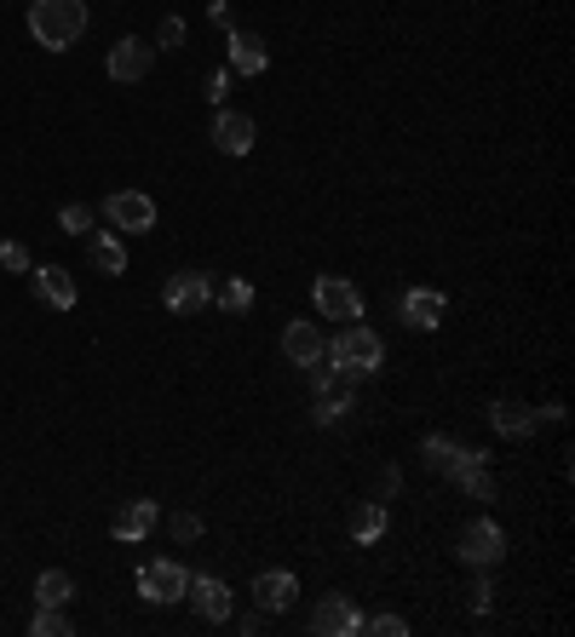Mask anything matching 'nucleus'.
<instances>
[{
    "mask_svg": "<svg viewBox=\"0 0 575 637\" xmlns=\"http://www.w3.org/2000/svg\"><path fill=\"white\" fill-rule=\"evenodd\" d=\"M87 23H92L87 0H30V35L46 53H69L87 35Z\"/></svg>",
    "mask_w": 575,
    "mask_h": 637,
    "instance_id": "f257e3e1",
    "label": "nucleus"
},
{
    "mask_svg": "<svg viewBox=\"0 0 575 637\" xmlns=\"http://www.w3.org/2000/svg\"><path fill=\"white\" fill-rule=\"evenodd\" d=\"M322 356H329L345 379H363V373H374V368L386 362V345H380V334H374L368 322H345L340 334L322 345Z\"/></svg>",
    "mask_w": 575,
    "mask_h": 637,
    "instance_id": "f03ea898",
    "label": "nucleus"
},
{
    "mask_svg": "<svg viewBox=\"0 0 575 637\" xmlns=\"http://www.w3.org/2000/svg\"><path fill=\"white\" fill-rule=\"evenodd\" d=\"M455 557L466 569H501V557H507V534L495 517H472L461 528V540H455Z\"/></svg>",
    "mask_w": 575,
    "mask_h": 637,
    "instance_id": "7ed1b4c3",
    "label": "nucleus"
},
{
    "mask_svg": "<svg viewBox=\"0 0 575 637\" xmlns=\"http://www.w3.org/2000/svg\"><path fill=\"white\" fill-rule=\"evenodd\" d=\"M185 592H190V569L173 563V557H150L139 569V597L144 603H185Z\"/></svg>",
    "mask_w": 575,
    "mask_h": 637,
    "instance_id": "20e7f679",
    "label": "nucleus"
},
{
    "mask_svg": "<svg viewBox=\"0 0 575 637\" xmlns=\"http://www.w3.org/2000/svg\"><path fill=\"white\" fill-rule=\"evenodd\" d=\"M162 304L173 316H202L208 304H213V276L202 270H173L167 282H162Z\"/></svg>",
    "mask_w": 575,
    "mask_h": 637,
    "instance_id": "39448f33",
    "label": "nucleus"
},
{
    "mask_svg": "<svg viewBox=\"0 0 575 637\" xmlns=\"http://www.w3.org/2000/svg\"><path fill=\"white\" fill-rule=\"evenodd\" d=\"M311 299H317L322 322H363V293H357V282H345V276H317Z\"/></svg>",
    "mask_w": 575,
    "mask_h": 637,
    "instance_id": "423d86ee",
    "label": "nucleus"
},
{
    "mask_svg": "<svg viewBox=\"0 0 575 637\" xmlns=\"http://www.w3.org/2000/svg\"><path fill=\"white\" fill-rule=\"evenodd\" d=\"M104 219L115 224V231H128V236H144V231H156V201H150L144 190H110L104 195Z\"/></svg>",
    "mask_w": 575,
    "mask_h": 637,
    "instance_id": "0eeeda50",
    "label": "nucleus"
},
{
    "mask_svg": "<svg viewBox=\"0 0 575 637\" xmlns=\"http://www.w3.org/2000/svg\"><path fill=\"white\" fill-rule=\"evenodd\" d=\"M311 632L317 637H357L363 632V608L345 597V592H329V597L311 608Z\"/></svg>",
    "mask_w": 575,
    "mask_h": 637,
    "instance_id": "6e6552de",
    "label": "nucleus"
},
{
    "mask_svg": "<svg viewBox=\"0 0 575 637\" xmlns=\"http://www.w3.org/2000/svg\"><path fill=\"white\" fill-rule=\"evenodd\" d=\"M208 138H213L219 156H247L254 138H259V126H254V115H242V110H213Z\"/></svg>",
    "mask_w": 575,
    "mask_h": 637,
    "instance_id": "1a4fd4ad",
    "label": "nucleus"
},
{
    "mask_svg": "<svg viewBox=\"0 0 575 637\" xmlns=\"http://www.w3.org/2000/svg\"><path fill=\"white\" fill-rule=\"evenodd\" d=\"M397 316H403L409 327H420V334H432V327L449 322V293H438V288H409V293H397Z\"/></svg>",
    "mask_w": 575,
    "mask_h": 637,
    "instance_id": "9d476101",
    "label": "nucleus"
},
{
    "mask_svg": "<svg viewBox=\"0 0 575 637\" xmlns=\"http://www.w3.org/2000/svg\"><path fill=\"white\" fill-rule=\"evenodd\" d=\"M150 64H156V46L150 41H139V35H121L115 46H110V81H121V87H133V81H144L150 75Z\"/></svg>",
    "mask_w": 575,
    "mask_h": 637,
    "instance_id": "9b49d317",
    "label": "nucleus"
},
{
    "mask_svg": "<svg viewBox=\"0 0 575 637\" xmlns=\"http://www.w3.org/2000/svg\"><path fill=\"white\" fill-rule=\"evenodd\" d=\"M185 597L196 603V615L213 621V626H224V621H231V608H236L231 585H224L219 574H190V592H185Z\"/></svg>",
    "mask_w": 575,
    "mask_h": 637,
    "instance_id": "f8f14e48",
    "label": "nucleus"
},
{
    "mask_svg": "<svg viewBox=\"0 0 575 637\" xmlns=\"http://www.w3.org/2000/svg\"><path fill=\"white\" fill-rule=\"evenodd\" d=\"M299 597V580L288 569H259L254 574V608H265V615H288Z\"/></svg>",
    "mask_w": 575,
    "mask_h": 637,
    "instance_id": "ddd939ff",
    "label": "nucleus"
},
{
    "mask_svg": "<svg viewBox=\"0 0 575 637\" xmlns=\"http://www.w3.org/2000/svg\"><path fill=\"white\" fill-rule=\"evenodd\" d=\"M489 425H495V437L523 443L541 420H535V407H530V402H518V396H495V402H489Z\"/></svg>",
    "mask_w": 575,
    "mask_h": 637,
    "instance_id": "4468645a",
    "label": "nucleus"
},
{
    "mask_svg": "<svg viewBox=\"0 0 575 637\" xmlns=\"http://www.w3.org/2000/svg\"><path fill=\"white\" fill-rule=\"evenodd\" d=\"M156 523H162V505H156V500H128V505L115 512L110 534L133 546V540H150V534H156Z\"/></svg>",
    "mask_w": 575,
    "mask_h": 637,
    "instance_id": "2eb2a0df",
    "label": "nucleus"
},
{
    "mask_svg": "<svg viewBox=\"0 0 575 637\" xmlns=\"http://www.w3.org/2000/svg\"><path fill=\"white\" fill-rule=\"evenodd\" d=\"M224 53H231V75H265V64H270V46L254 35V30H231V41H224Z\"/></svg>",
    "mask_w": 575,
    "mask_h": 637,
    "instance_id": "dca6fc26",
    "label": "nucleus"
},
{
    "mask_svg": "<svg viewBox=\"0 0 575 637\" xmlns=\"http://www.w3.org/2000/svg\"><path fill=\"white\" fill-rule=\"evenodd\" d=\"M322 345H329V339H322V327H317V322H306V316L283 327V356H288L294 368L317 362V356H322Z\"/></svg>",
    "mask_w": 575,
    "mask_h": 637,
    "instance_id": "f3484780",
    "label": "nucleus"
},
{
    "mask_svg": "<svg viewBox=\"0 0 575 637\" xmlns=\"http://www.w3.org/2000/svg\"><path fill=\"white\" fill-rule=\"evenodd\" d=\"M30 276H35V293L53 304V311H75V299H81V293H75V276H69L64 265H41V270H30Z\"/></svg>",
    "mask_w": 575,
    "mask_h": 637,
    "instance_id": "a211bd4d",
    "label": "nucleus"
},
{
    "mask_svg": "<svg viewBox=\"0 0 575 637\" xmlns=\"http://www.w3.org/2000/svg\"><path fill=\"white\" fill-rule=\"evenodd\" d=\"M420 460H427L432 471H455V466H466V460H489L484 448H466V443H455V437H427L420 443Z\"/></svg>",
    "mask_w": 575,
    "mask_h": 637,
    "instance_id": "6ab92c4d",
    "label": "nucleus"
},
{
    "mask_svg": "<svg viewBox=\"0 0 575 637\" xmlns=\"http://www.w3.org/2000/svg\"><path fill=\"white\" fill-rule=\"evenodd\" d=\"M345 414H352V379H334V385H322L317 402H311V425H340Z\"/></svg>",
    "mask_w": 575,
    "mask_h": 637,
    "instance_id": "aec40b11",
    "label": "nucleus"
},
{
    "mask_svg": "<svg viewBox=\"0 0 575 637\" xmlns=\"http://www.w3.org/2000/svg\"><path fill=\"white\" fill-rule=\"evenodd\" d=\"M386 500H357L352 505V517H345V528H352V540L357 546H374V540H380V534H386Z\"/></svg>",
    "mask_w": 575,
    "mask_h": 637,
    "instance_id": "412c9836",
    "label": "nucleus"
},
{
    "mask_svg": "<svg viewBox=\"0 0 575 637\" xmlns=\"http://www.w3.org/2000/svg\"><path fill=\"white\" fill-rule=\"evenodd\" d=\"M87 259H92L98 276H128V247H121L110 231H92L87 236Z\"/></svg>",
    "mask_w": 575,
    "mask_h": 637,
    "instance_id": "4be33fe9",
    "label": "nucleus"
},
{
    "mask_svg": "<svg viewBox=\"0 0 575 637\" xmlns=\"http://www.w3.org/2000/svg\"><path fill=\"white\" fill-rule=\"evenodd\" d=\"M449 477H455V489L466 500H495V471H489V460H466V466H455Z\"/></svg>",
    "mask_w": 575,
    "mask_h": 637,
    "instance_id": "5701e85b",
    "label": "nucleus"
},
{
    "mask_svg": "<svg viewBox=\"0 0 575 637\" xmlns=\"http://www.w3.org/2000/svg\"><path fill=\"white\" fill-rule=\"evenodd\" d=\"M75 597V580L64 574V569H46V574H35V608H64Z\"/></svg>",
    "mask_w": 575,
    "mask_h": 637,
    "instance_id": "b1692460",
    "label": "nucleus"
},
{
    "mask_svg": "<svg viewBox=\"0 0 575 637\" xmlns=\"http://www.w3.org/2000/svg\"><path fill=\"white\" fill-rule=\"evenodd\" d=\"M213 299H219V304H224V311H231V316H242L247 304H254V288H247L242 276H224V282L213 288Z\"/></svg>",
    "mask_w": 575,
    "mask_h": 637,
    "instance_id": "393cba45",
    "label": "nucleus"
},
{
    "mask_svg": "<svg viewBox=\"0 0 575 637\" xmlns=\"http://www.w3.org/2000/svg\"><path fill=\"white\" fill-rule=\"evenodd\" d=\"M466 608H472V615H489V608H495V580H489V569L472 574V585H466Z\"/></svg>",
    "mask_w": 575,
    "mask_h": 637,
    "instance_id": "a878e982",
    "label": "nucleus"
},
{
    "mask_svg": "<svg viewBox=\"0 0 575 637\" xmlns=\"http://www.w3.org/2000/svg\"><path fill=\"white\" fill-rule=\"evenodd\" d=\"M30 632H35V637H69L75 626H69V615H64V608H35Z\"/></svg>",
    "mask_w": 575,
    "mask_h": 637,
    "instance_id": "bb28decb",
    "label": "nucleus"
},
{
    "mask_svg": "<svg viewBox=\"0 0 575 637\" xmlns=\"http://www.w3.org/2000/svg\"><path fill=\"white\" fill-rule=\"evenodd\" d=\"M0 270H12V276H30V270H35L30 247H23V242H0Z\"/></svg>",
    "mask_w": 575,
    "mask_h": 637,
    "instance_id": "cd10ccee",
    "label": "nucleus"
},
{
    "mask_svg": "<svg viewBox=\"0 0 575 637\" xmlns=\"http://www.w3.org/2000/svg\"><path fill=\"white\" fill-rule=\"evenodd\" d=\"M64 236H92V208H81V201H69V208L58 213Z\"/></svg>",
    "mask_w": 575,
    "mask_h": 637,
    "instance_id": "c85d7f7f",
    "label": "nucleus"
},
{
    "mask_svg": "<svg viewBox=\"0 0 575 637\" xmlns=\"http://www.w3.org/2000/svg\"><path fill=\"white\" fill-rule=\"evenodd\" d=\"M231 87H236V75H231V69H213L202 92H208V104H213V110H224V98H231Z\"/></svg>",
    "mask_w": 575,
    "mask_h": 637,
    "instance_id": "c756f323",
    "label": "nucleus"
},
{
    "mask_svg": "<svg viewBox=\"0 0 575 637\" xmlns=\"http://www.w3.org/2000/svg\"><path fill=\"white\" fill-rule=\"evenodd\" d=\"M363 632H374V637H403L409 621L403 615H363Z\"/></svg>",
    "mask_w": 575,
    "mask_h": 637,
    "instance_id": "7c9ffc66",
    "label": "nucleus"
},
{
    "mask_svg": "<svg viewBox=\"0 0 575 637\" xmlns=\"http://www.w3.org/2000/svg\"><path fill=\"white\" fill-rule=\"evenodd\" d=\"M173 540L196 546V540H202V517H196V512H173Z\"/></svg>",
    "mask_w": 575,
    "mask_h": 637,
    "instance_id": "2f4dec72",
    "label": "nucleus"
},
{
    "mask_svg": "<svg viewBox=\"0 0 575 637\" xmlns=\"http://www.w3.org/2000/svg\"><path fill=\"white\" fill-rule=\"evenodd\" d=\"M156 46H185V18H179V12H167V18H162Z\"/></svg>",
    "mask_w": 575,
    "mask_h": 637,
    "instance_id": "473e14b6",
    "label": "nucleus"
},
{
    "mask_svg": "<svg viewBox=\"0 0 575 637\" xmlns=\"http://www.w3.org/2000/svg\"><path fill=\"white\" fill-rule=\"evenodd\" d=\"M397 489H403V471L386 466V471H380V500H386V494H397Z\"/></svg>",
    "mask_w": 575,
    "mask_h": 637,
    "instance_id": "72a5a7b5",
    "label": "nucleus"
},
{
    "mask_svg": "<svg viewBox=\"0 0 575 637\" xmlns=\"http://www.w3.org/2000/svg\"><path fill=\"white\" fill-rule=\"evenodd\" d=\"M236 632H247V637H254V632H265V608H254V615H242V621H236Z\"/></svg>",
    "mask_w": 575,
    "mask_h": 637,
    "instance_id": "f704fd0d",
    "label": "nucleus"
},
{
    "mask_svg": "<svg viewBox=\"0 0 575 637\" xmlns=\"http://www.w3.org/2000/svg\"><path fill=\"white\" fill-rule=\"evenodd\" d=\"M208 18L213 23H231V0H208Z\"/></svg>",
    "mask_w": 575,
    "mask_h": 637,
    "instance_id": "c9c22d12",
    "label": "nucleus"
}]
</instances>
